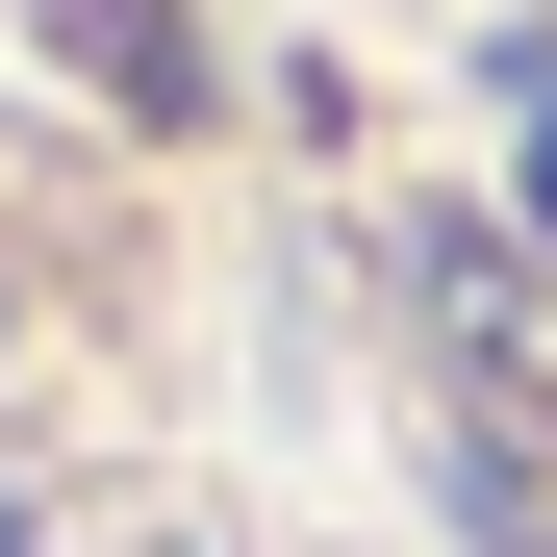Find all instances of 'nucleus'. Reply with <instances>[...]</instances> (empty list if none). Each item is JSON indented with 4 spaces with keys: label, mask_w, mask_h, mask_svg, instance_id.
Listing matches in <instances>:
<instances>
[{
    "label": "nucleus",
    "mask_w": 557,
    "mask_h": 557,
    "mask_svg": "<svg viewBox=\"0 0 557 557\" xmlns=\"http://www.w3.org/2000/svg\"><path fill=\"white\" fill-rule=\"evenodd\" d=\"M456 532H482V557H557V482H532V456H456Z\"/></svg>",
    "instance_id": "obj_1"
}]
</instances>
